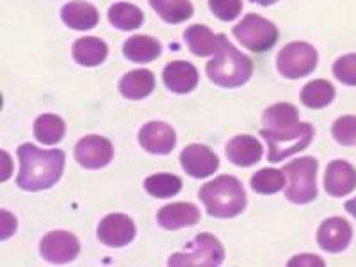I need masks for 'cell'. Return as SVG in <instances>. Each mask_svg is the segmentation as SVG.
I'll return each instance as SVG.
<instances>
[{"label": "cell", "mask_w": 356, "mask_h": 267, "mask_svg": "<svg viewBox=\"0 0 356 267\" xmlns=\"http://www.w3.org/2000/svg\"><path fill=\"white\" fill-rule=\"evenodd\" d=\"M264 129L259 134L268 144V161L280 163L294 153L300 152L311 143L314 129L300 122V112L294 105L279 103L264 111Z\"/></svg>", "instance_id": "6da1fadb"}, {"label": "cell", "mask_w": 356, "mask_h": 267, "mask_svg": "<svg viewBox=\"0 0 356 267\" xmlns=\"http://www.w3.org/2000/svg\"><path fill=\"white\" fill-rule=\"evenodd\" d=\"M19 172L16 183L25 191L48 190L60 181L65 168V153L61 149L43 151L34 144L19 145Z\"/></svg>", "instance_id": "7a4b0ae2"}, {"label": "cell", "mask_w": 356, "mask_h": 267, "mask_svg": "<svg viewBox=\"0 0 356 267\" xmlns=\"http://www.w3.org/2000/svg\"><path fill=\"white\" fill-rule=\"evenodd\" d=\"M198 199L204 202L207 214L214 218H234L246 207V193L243 183L231 175H219L205 183Z\"/></svg>", "instance_id": "3957f363"}, {"label": "cell", "mask_w": 356, "mask_h": 267, "mask_svg": "<svg viewBox=\"0 0 356 267\" xmlns=\"http://www.w3.org/2000/svg\"><path fill=\"white\" fill-rule=\"evenodd\" d=\"M253 70L252 58L234 47L223 34L216 58L207 63L209 79L216 86L234 88L245 85L252 78Z\"/></svg>", "instance_id": "277c9868"}, {"label": "cell", "mask_w": 356, "mask_h": 267, "mask_svg": "<svg viewBox=\"0 0 356 267\" xmlns=\"http://www.w3.org/2000/svg\"><path fill=\"white\" fill-rule=\"evenodd\" d=\"M319 163L314 157H300L282 168L288 179L285 197L293 204H309L318 196L316 175Z\"/></svg>", "instance_id": "5b68a950"}, {"label": "cell", "mask_w": 356, "mask_h": 267, "mask_svg": "<svg viewBox=\"0 0 356 267\" xmlns=\"http://www.w3.org/2000/svg\"><path fill=\"white\" fill-rule=\"evenodd\" d=\"M234 37L252 52H266L273 47L279 39V30L271 21L259 15L249 13L234 29Z\"/></svg>", "instance_id": "8992f818"}, {"label": "cell", "mask_w": 356, "mask_h": 267, "mask_svg": "<svg viewBox=\"0 0 356 267\" xmlns=\"http://www.w3.org/2000/svg\"><path fill=\"white\" fill-rule=\"evenodd\" d=\"M187 253H175L170 257V266H220L225 252L220 241L211 234H198L195 241L188 244Z\"/></svg>", "instance_id": "52a82bcc"}, {"label": "cell", "mask_w": 356, "mask_h": 267, "mask_svg": "<svg viewBox=\"0 0 356 267\" xmlns=\"http://www.w3.org/2000/svg\"><path fill=\"white\" fill-rule=\"evenodd\" d=\"M318 64V52L309 43L293 42L282 47L277 56V69L282 76L298 79L309 76Z\"/></svg>", "instance_id": "ba28073f"}, {"label": "cell", "mask_w": 356, "mask_h": 267, "mask_svg": "<svg viewBox=\"0 0 356 267\" xmlns=\"http://www.w3.org/2000/svg\"><path fill=\"white\" fill-rule=\"evenodd\" d=\"M74 157L75 161L86 169H102L112 161V143L103 136L88 135L75 145Z\"/></svg>", "instance_id": "9c48e42d"}, {"label": "cell", "mask_w": 356, "mask_h": 267, "mask_svg": "<svg viewBox=\"0 0 356 267\" xmlns=\"http://www.w3.org/2000/svg\"><path fill=\"white\" fill-rule=\"evenodd\" d=\"M136 235L134 220L122 213H113L99 223L97 238L112 248H121L130 244Z\"/></svg>", "instance_id": "30bf717a"}, {"label": "cell", "mask_w": 356, "mask_h": 267, "mask_svg": "<svg viewBox=\"0 0 356 267\" xmlns=\"http://www.w3.org/2000/svg\"><path fill=\"white\" fill-rule=\"evenodd\" d=\"M79 241L66 231H52L40 241V254L52 264L72 262L79 254Z\"/></svg>", "instance_id": "8fae6325"}, {"label": "cell", "mask_w": 356, "mask_h": 267, "mask_svg": "<svg viewBox=\"0 0 356 267\" xmlns=\"http://www.w3.org/2000/svg\"><path fill=\"white\" fill-rule=\"evenodd\" d=\"M180 163L188 175L204 179L218 170L219 159L207 145L191 144L180 154Z\"/></svg>", "instance_id": "7c38bea8"}, {"label": "cell", "mask_w": 356, "mask_h": 267, "mask_svg": "<svg viewBox=\"0 0 356 267\" xmlns=\"http://www.w3.org/2000/svg\"><path fill=\"white\" fill-rule=\"evenodd\" d=\"M139 143L152 154H169L177 143L175 130L161 121H152L144 124L139 131Z\"/></svg>", "instance_id": "4fadbf2b"}, {"label": "cell", "mask_w": 356, "mask_h": 267, "mask_svg": "<svg viewBox=\"0 0 356 267\" xmlns=\"http://www.w3.org/2000/svg\"><path fill=\"white\" fill-rule=\"evenodd\" d=\"M353 238V229L343 218H329L323 222L318 232L320 247L329 253H339L348 247Z\"/></svg>", "instance_id": "5bb4252c"}, {"label": "cell", "mask_w": 356, "mask_h": 267, "mask_svg": "<svg viewBox=\"0 0 356 267\" xmlns=\"http://www.w3.org/2000/svg\"><path fill=\"white\" fill-rule=\"evenodd\" d=\"M325 191L330 196L342 197L355 190L356 170L351 163L336 160L329 163L324 178Z\"/></svg>", "instance_id": "9a60e30c"}, {"label": "cell", "mask_w": 356, "mask_h": 267, "mask_svg": "<svg viewBox=\"0 0 356 267\" xmlns=\"http://www.w3.org/2000/svg\"><path fill=\"white\" fill-rule=\"evenodd\" d=\"M165 86L174 94H188L196 88L198 83L197 67L188 61H172L169 63L163 73Z\"/></svg>", "instance_id": "2e32d148"}, {"label": "cell", "mask_w": 356, "mask_h": 267, "mask_svg": "<svg viewBox=\"0 0 356 267\" xmlns=\"http://www.w3.org/2000/svg\"><path fill=\"white\" fill-rule=\"evenodd\" d=\"M201 218V211L191 202H174L161 208L157 213V222L162 229H174L193 226Z\"/></svg>", "instance_id": "e0dca14e"}, {"label": "cell", "mask_w": 356, "mask_h": 267, "mask_svg": "<svg viewBox=\"0 0 356 267\" xmlns=\"http://www.w3.org/2000/svg\"><path fill=\"white\" fill-rule=\"evenodd\" d=\"M225 154L234 165L249 168L261 161L263 147L252 135H237L227 144Z\"/></svg>", "instance_id": "ac0fdd59"}, {"label": "cell", "mask_w": 356, "mask_h": 267, "mask_svg": "<svg viewBox=\"0 0 356 267\" xmlns=\"http://www.w3.org/2000/svg\"><path fill=\"white\" fill-rule=\"evenodd\" d=\"M61 19L67 28L73 30L94 29L99 24V12L92 4L82 0H74L65 4L61 10Z\"/></svg>", "instance_id": "d6986e66"}, {"label": "cell", "mask_w": 356, "mask_h": 267, "mask_svg": "<svg viewBox=\"0 0 356 267\" xmlns=\"http://www.w3.org/2000/svg\"><path fill=\"white\" fill-rule=\"evenodd\" d=\"M223 34H214L205 25H192L184 33V40L192 54L207 58L216 54L220 47Z\"/></svg>", "instance_id": "ffe728a7"}, {"label": "cell", "mask_w": 356, "mask_h": 267, "mask_svg": "<svg viewBox=\"0 0 356 267\" xmlns=\"http://www.w3.org/2000/svg\"><path fill=\"white\" fill-rule=\"evenodd\" d=\"M156 87L154 74L148 69H136L126 73L120 82V92L130 100H141Z\"/></svg>", "instance_id": "44dd1931"}, {"label": "cell", "mask_w": 356, "mask_h": 267, "mask_svg": "<svg viewBox=\"0 0 356 267\" xmlns=\"http://www.w3.org/2000/svg\"><path fill=\"white\" fill-rule=\"evenodd\" d=\"M161 52L160 42L149 35H134L123 44V54L126 58L136 64L152 63L160 58Z\"/></svg>", "instance_id": "7402d4cb"}, {"label": "cell", "mask_w": 356, "mask_h": 267, "mask_svg": "<svg viewBox=\"0 0 356 267\" xmlns=\"http://www.w3.org/2000/svg\"><path fill=\"white\" fill-rule=\"evenodd\" d=\"M108 56V46L100 38L83 37L76 39L73 44V58L83 67H97Z\"/></svg>", "instance_id": "603a6c76"}, {"label": "cell", "mask_w": 356, "mask_h": 267, "mask_svg": "<svg viewBox=\"0 0 356 267\" xmlns=\"http://www.w3.org/2000/svg\"><path fill=\"white\" fill-rule=\"evenodd\" d=\"M108 19L115 29L131 31L143 25L144 13L139 7L130 3H117L108 10Z\"/></svg>", "instance_id": "cb8c5ba5"}, {"label": "cell", "mask_w": 356, "mask_h": 267, "mask_svg": "<svg viewBox=\"0 0 356 267\" xmlns=\"http://www.w3.org/2000/svg\"><path fill=\"white\" fill-rule=\"evenodd\" d=\"M150 7L161 19L169 24H180L193 16V6L189 0H149Z\"/></svg>", "instance_id": "d4e9b609"}, {"label": "cell", "mask_w": 356, "mask_h": 267, "mask_svg": "<svg viewBox=\"0 0 356 267\" xmlns=\"http://www.w3.org/2000/svg\"><path fill=\"white\" fill-rule=\"evenodd\" d=\"M65 122L56 115H42L34 122V136L39 143L54 145L65 135Z\"/></svg>", "instance_id": "484cf974"}, {"label": "cell", "mask_w": 356, "mask_h": 267, "mask_svg": "<svg viewBox=\"0 0 356 267\" xmlns=\"http://www.w3.org/2000/svg\"><path fill=\"white\" fill-rule=\"evenodd\" d=\"M336 90L332 83L324 79H316L302 88L300 102L312 109H320L332 103Z\"/></svg>", "instance_id": "4316f807"}, {"label": "cell", "mask_w": 356, "mask_h": 267, "mask_svg": "<svg viewBox=\"0 0 356 267\" xmlns=\"http://www.w3.org/2000/svg\"><path fill=\"white\" fill-rule=\"evenodd\" d=\"M144 187L152 197L170 199L181 191L183 181L174 174L160 172L148 177L144 181Z\"/></svg>", "instance_id": "83f0119b"}, {"label": "cell", "mask_w": 356, "mask_h": 267, "mask_svg": "<svg viewBox=\"0 0 356 267\" xmlns=\"http://www.w3.org/2000/svg\"><path fill=\"white\" fill-rule=\"evenodd\" d=\"M285 181L286 178L282 170L266 168L254 174L250 184L253 191L257 193L272 195V193L282 191V187H285Z\"/></svg>", "instance_id": "f1b7e54d"}, {"label": "cell", "mask_w": 356, "mask_h": 267, "mask_svg": "<svg viewBox=\"0 0 356 267\" xmlns=\"http://www.w3.org/2000/svg\"><path fill=\"white\" fill-rule=\"evenodd\" d=\"M332 134L342 145L350 147L356 144V117L345 115L338 118L332 127Z\"/></svg>", "instance_id": "f546056e"}, {"label": "cell", "mask_w": 356, "mask_h": 267, "mask_svg": "<svg viewBox=\"0 0 356 267\" xmlns=\"http://www.w3.org/2000/svg\"><path fill=\"white\" fill-rule=\"evenodd\" d=\"M333 74L347 86H356V54L338 58L333 65Z\"/></svg>", "instance_id": "4dcf8cb0"}, {"label": "cell", "mask_w": 356, "mask_h": 267, "mask_svg": "<svg viewBox=\"0 0 356 267\" xmlns=\"http://www.w3.org/2000/svg\"><path fill=\"white\" fill-rule=\"evenodd\" d=\"M209 7L218 19L229 22L240 16L243 0H209Z\"/></svg>", "instance_id": "1f68e13d"}, {"label": "cell", "mask_w": 356, "mask_h": 267, "mask_svg": "<svg viewBox=\"0 0 356 267\" xmlns=\"http://www.w3.org/2000/svg\"><path fill=\"white\" fill-rule=\"evenodd\" d=\"M345 208H346L347 211H348L351 216H354L356 218V197L355 199H353V200L347 201L346 204H345Z\"/></svg>", "instance_id": "d6a6232c"}, {"label": "cell", "mask_w": 356, "mask_h": 267, "mask_svg": "<svg viewBox=\"0 0 356 267\" xmlns=\"http://www.w3.org/2000/svg\"><path fill=\"white\" fill-rule=\"evenodd\" d=\"M252 3H257V4H259V6H262V7H268V6H271V4H275L277 0H250Z\"/></svg>", "instance_id": "836d02e7"}]
</instances>
